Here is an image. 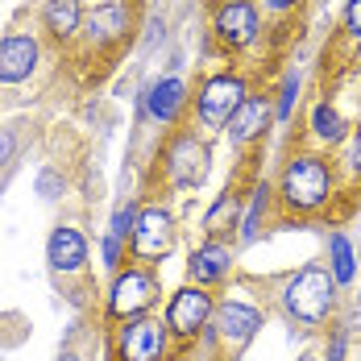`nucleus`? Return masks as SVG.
I'll list each match as a JSON object with an SVG mask.
<instances>
[{
    "label": "nucleus",
    "mask_w": 361,
    "mask_h": 361,
    "mask_svg": "<svg viewBox=\"0 0 361 361\" xmlns=\"http://www.w3.org/2000/svg\"><path fill=\"white\" fill-rule=\"evenodd\" d=\"M274 200L287 216H316L336 200V166L320 154H290L274 183Z\"/></svg>",
    "instance_id": "1"
},
{
    "label": "nucleus",
    "mask_w": 361,
    "mask_h": 361,
    "mask_svg": "<svg viewBox=\"0 0 361 361\" xmlns=\"http://www.w3.org/2000/svg\"><path fill=\"white\" fill-rule=\"evenodd\" d=\"M336 279H332V270L328 266H303V270H295L283 290H279V303H283V312H287V320H295L299 328H320L328 324V316L336 312Z\"/></svg>",
    "instance_id": "2"
},
{
    "label": "nucleus",
    "mask_w": 361,
    "mask_h": 361,
    "mask_svg": "<svg viewBox=\"0 0 361 361\" xmlns=\"http://www.w3.org/2000/svg\"><path fill=\"white\" fill-rule=\"evenodd\" d=\"M162 171L175 191H195V187H204L208 171H212V149L195 133H175L162 149Z\"/></svg>",
    "instance_id": "3"
},
{
    "label": "nucleus",
    "mask_w": 361,
    "mask_h": 361,
    "mask_svg": "<svg viewBox=\"0 0 361 361\" xmlns=\"http://www.w3.org/2000/svg\"><path fill=\"white\" fill-rule=\"evenodd\" d=\"M158 303V279L145 266H121L109 287V316L112 320H137Z\"/></svg>",
    "instance_id": "4"
},
{
    "label": "nucleus",
    "mask_w": 361,
    "mask_h": 361,
    "mask_svg": "<svg viewBox=\"0 0 361 361\" xmlns=\"http://www.w3.org/2000/svg\"><path fill=\"white\" fill-rule=\"evenodd\" d=\"M245 96H250L245 79L233 75V71H220V75H212V79H204V87H200V96H195V116H200V125H204V129H228L233 112L241 109Z\"/></svg>",
    "instance_id": "5"
},
{
    "label": "nucleus",
    "mask_w": 361,
    "mask_h": 361,
    "mask_svg": "<svg viewBox=\"0 0 361 361\" xmlns=\"http://www.w3.org/2000/svg\"><path fill=\"white\" fill-rule=\"evenodd\" d=\"M212 316H216V299L208 295V287H195V283L179 287L166 303V328L179 341H195L200 332H208Z\"/></svg>",
    "instance_id": "6"
},
{
    "label": "nucleus",
    "mask_w": 361,
    "mask_h": 361,
    "mask_svg": "<svg viewBox=\"0 0 361 361\" xmlns=\"http://www.w3.org/2000/svg\"><path fill=\"white\" fill-rule=\"evenodd\" d=\"M166 345H171L166 320L137 316V320H125L116 328V361H162Z\"/></svg>",
    "instance_id": "7"
},
{
    "label": "nucleus",
    "mask_w": 361,
    "mask_h": 361,
    "mask_svg": "<svg viewBox=\"0 0 361 361\" xmlns=\"http://www.w3.org/2000/svg\"><path fill=\"white\" fill-rule=\"evenodd\" d=\"M129 250H133L137 262H162V257H171V250H175V216L162 204H145L137 224H133Z\"/></svg>",
    "instance_id": "8"
},
{
    "label": "nucleus",
    "mask_w": 361,
    "mask_h": 361,
    "mask_svg": "<svg viewBox=\"0 0 361 361\" xmlns=\"http://www.w3.org/2000/svg\"><path fill=\"white\" fill-rule=\"evenodd\" d=\"M212 34H216V42L228 46V50L253 46L257 34H262V13H257V4H253V0H224L216 8V17H212Z\"/></svg>",
    "instance_id": "9"
},
{
    "label": "nucleus",
    "mask_w": 361,
    "mask_h": 361,
    "mask_svg": "<svg viewBox=\"0 0 361 361\" xmlns=\"http://www.w3.org/2000/svg\"><path fill=\"white\" fill-rule=\"evenodd\" d=\"M208 328H212V336L228 353H241L257 336V328H262V312L250 307V303H241V299H224V303H216V316H212Z\"/></svg>",
    "instance_id": "10"
},
{
    "label": "nucleus",
    "mask_w": 361,
    "mask_h": 361,
    "mask_svg": "<svg viewBox=\"0 0 361 361\" xmlns=\"http://www.w3.org/2000/svg\"><path fill=\"white\" fill-rule=\"evenodd\" d=\"M233 262H237V250H233V241L208 237L200 250L191 253V262H187V279H191L195 287H216V283H224V279H228Z\"/></svg>",
    "instance_id": "11"
},
{
    "label": "nucleus",
    "mask_w": 361,
    "mask_h": 361,
    "mask_svg": "<svg viewBox=\"0 0 361 361\" xmlns=\"http://www.w3.org/2000/svg\"><path fill=\"white\" fill-rule=\"evenodd\" d=\"M42 63V42L34 34H8L0 37V83H25Z\"/></svg>",
    "instance_id": "12"
},
{
    "label": "nucleus",
    "mask_w": 361,
    "mask_h": 361,
    "mask_svg": "<svg viewBox=\"0 0 361 361\" xmlns=\"http://www.w3.org/2000/svg\"><path fill=\"white\" fill-rule=\"evenodd\" d=\"M46 262L54 274H83L87 270V237L71 224H59L46 241Z\"/></svg>",
    "instance_id": "13"
},
{
    "label": "nucleus",
    "mask_w": 361,
    "mask_h": 361,
    "mask_svg": "<svg viewBox=\"0 0 361 361\" xmlns=\"http://www.w3.org/2000/svg\"><path fill=\"white\" fill-rule=\"evenodd\" d=\"M83 34H87V42H92L96 50L116 46L121 37L129 34V4H125V0H104V4H96V8L87 13V21H83Z\"/></svg>",
    "instance_id": "14"
},
{
    "label": "nucleus",
    "mask_w": 361,
    "mask_h": 361,
    "mask_svg": "<svg viewBox=\"0 0 361 361\" xmlns=\"http://www.w3.org/2000/svg\"><path fill=\"white\" fill-rule=\"evenodd\" d=\"M183 109H187V83H183L179 75H162V79H154L145 87V112H149V121L179 125Z\"/></svg>",
    "instance_id": "15"
},
{
    "label": "nucleus",
    "mask_w": 361,
    "mask_h": 361,
    "mask_svg": "<svg viewBox=\"0 0 361 361\" xmlns=\"http://www.w3.org/2000/svg\"><path fill=\"white\" fill-rule=\"evenodd\" d=\"M270 116H274L270 96H245V100H241V109L233 112V121H228V142H233V145L257 142V137L270 129Z\"/></svg>",
    "instance_id": "16"
},
{
    "label": "nucleus",
    "mask_w": 361,
    "mask_h": 361,
    "mask_svg": "<svg viewBox=\"0 0 361 361\" xmlns=\"http://www.w3.org/2000/svg\"><path fill=\"white\" fill-rule=\"evenodd\" d=\"M42 30L54 42H71L83 30V4L79 0H46L42 4Z\"/></svg>",
    "instance_id": "17"
},
{
    "label": "nucleus",
    "mask_w": 361,
    "mask_h": 361,
    "mask_svg": "<svg viewBox=\"0 0 361 361\" xmlns=\"http://www.w3.org/2000/svg\"><path fill=\"white\" fill-rule=\"evenodd\" d=\"M237 224H241V195L237 191H220L212 200V208L204 212V237H220L224 241V233L237 228Z\"/></svg>",
    "instance_id": "18"
},
{
    "label": "nucleus",
    "mask_w": 361,
    "mask_h": 361,
    "mask_svg": "<svg viewBox=\"0 0 361 361\" xmlns=\"http://www.w3.org/2000/svg\"><path fill=\"white\" fill-rule=\"evenodd\" d=\"M270 204H274V191L266 187V183H257L253 187V195H250V208L241 212V233H237V241L241 245H253L257 237H262V224H266V212H270Z\"/></svg>",
    "instance_id": "19"
},
{
    "label": "nucleus",
    "mask_w": 361,
    "mask_h": 361,
    "mask_svg": "<svg viewBox=\"0 0 361 361\" xmlns=\"http://www.w3.org/2000/svg\"><path fill=\"white\" fill-rule=\"evenodd\" d=\"M307 129H312V137L320 145H341L345 137H349V125H345V116L332 109L328 100H320L316 109H312V116H307Z\"/></svg>",
    "instance_id": "20"
},
{
    "label": "nucleus",
    "mask_w": 361,
    "mask_h": 361,
    "mask_svg": "<svg viewBox=\"0 0 361 361\" xmlns=\"http://www.w3.org/2000/svg\"><path fill=\"white\" fill-rule=\"evenodd\" d=\"M328 270H332L336 287H349L357 279V253H353V241L345 233H332L328 237Z\"/></svg>",
    "instance_id": "21"
},
{
    "label": "nucleus",
    "mask_w": 361,
    "mask_h": 361,
    "mask_svg": "<svg viewBox=\"0 0 361 361\" xmlns=\"http://www.w3.org/2000/svg\"><path fill=\"white\" fill-rule=\"evenodd\" d=\"M295 100H299V75L287 71V75H283V87H279V104H274V121H279V125H287V121H290Z\"/></svg>",
    "instance_id": "22"
},
{
    "label": "nucleus",
    "mask_w": 361,
    "mask_h": 361,
    "mask_svg": "<svg viewBox=\"0 0 361 361\" xmlns=\"http://www.w3.org/2000/svg\"><path fill=\"white\" fill-rule=\"evenodd\" d=\"M137 216H142V204H137V200L121 204V208L112 212L109 233H112V237H121V241H129V237H133V224H137Z\"/></svg>",
    "instance_id": "23"
},
{
    "label": "nucleus",
    "mask_w": 361,
    "mask_h": 361,
    "mask_svg": "<svg viewBox=\"0 0 361 361\" xmlns=\"http://www.w3.org/2000/svg\"><path fill=\"white\" fill-rule=\"evenodd\" d=\"M63 187H67V179H63V171H54V166H46V171L37 175V195H42V200H59Z\"/></svg>",
    "instance_id": "24"
},
{
    "label": "nucleus",
    "mask_w": 361,
    "mask_h": 361,
    "mask_svg": "<svg viewBox=\"0 0 361 361\" xmlns=\"http://www.w3.org/2000/svg\"><path fill=\"white\" fill-rule=\"evenodd\" d=\"M100 253H104V266H109V270H121V262H125V241H121V237H112V233H104Z\"/></svg>",
    "instance_id": "25"
},
{
    "label": "nucleus",
    "mask_w": 361,
    "mask_h": 361,
    "mask_svg": "<svg viewBox=\"0 0 361 361\" xmlns=\"http://www.w3.org/2000/svg\"><path fill=\"white\" fill-rule=\"evenodd\" d=\"M345 175L361 183V129L349 137V154H345Z\"/></svg>",
    "instance_id": "26"
},
{
    "label": "nucleus",
    "mask_w": 361,
    "mask_h": 361,
    "mask_svg": "<svg viewBox=\"0 0 361 361\" xmlns=\"http://www.w3.org/2000/svg\"><path fill=\"white\" fill-rule=\"evenodd\" d=\"M13 154H17V133L8 125H0V171L13 162Z\"/></svg>",
    "instance_id": "27"
},
{
    "label": "nucleus",
    "mask_w": 361,
    "mask_h": 361,
    "mask_svg": "<svg viewBox=\"0 0 361 361\" xmlns=\"http://www.w3.org/2000/svg\"><path fill=\"white\" fill-rule=\"evenodd\" d=\"M345 30L353 42H361V0H349L345 4Z\"/></svg>",
    "instance_id": "28"
},
{
    "label": "nucleus",
    "mask_w": 361,
    "mask_h": 361,
    "mask_svg": "<svg viewBox=\"0 0 361 361\" xmlns=\"http://www.w3.org/2000/svg\"><path fill=\"white\" fill-rule=\"evenodd\" d=\"M345 345H349V336H345V328H336L332 341H328V357L324 361H345Z\"/></svg>",
    "instance_id": "29"
},
{
    "label": "nucleus",
    "mask_w": 361,
    "mask_h": 361,
    "mask_svg": "<svg viewBox=\"0 0 361 361\" xmlns=\"http://www.w3.org/2000/svg\"><path fill=\"white\" fill-rule=\"evenodd\" d=\"M274 13H287V8H295V4H303V0H266Z\"/></svg>",
    "instance_id": "30"
},
{
    "label": "nucleus",
    "mask_w": 361,
    "mask_h": 361,
    "mask_svg": "<svg viewBox=\"0 0 361 361\" xmlns=\"http://www.w3.org/2000/svg\"><path fill=\"white\" fill-rule=\"evenodd\" d=\"M54 361H83V357H79L75 349H63V353H59V357H54Z\"/></svg>",
    "instance_id": "31"
},
{
    "label": "nucleus",
    "mask_w": 361,
    "mask_h": 361,
    "mask_svg": "<svg viewBox=\"0 0 361 361\" xmlns=\"http://www.w3.org/2000/svg\"><path fill=\"white\" fill-rule=\"evenodd\" d=\"M299 361H324V357H316V353H303V357H299Z\"/></svg>",
    "instance_id": "32"
},
{
    "label": "nucleus",
    "mask_w": 361,
    "mask_h": 361,
    "mask_svg": "<svg viewBox=\"0 0 361 361\" xmlns=\"http://www.w3.org/2000/svg\"><path fill=\"white\" fill-rule=\"evenodd\" d=\"M42 4H46V0H42Z\"/></svg>",
    "instance_id": "33"
},
{
    "label": "nucleus",
    "mask_w": 361,
    "mask_h": 361,
    "mask_svg": "<svg viewBox=\"0 0 361 361\" xmlns=\"http://www.w3.org/2000/svg\"><path fill=\"white\" fill-rule=\"evenodd\" d=\"M357 361H361V357H357Z\"/></svg>",
    "instance_id": "34"
}]
</instances>
